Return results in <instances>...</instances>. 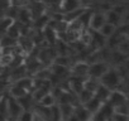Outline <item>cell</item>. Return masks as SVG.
<instances>
[{
	"label": "cell",
	"instance_id": "obj_1",
	"mask_svg": "<svg viewBox=\"0 0 129 121\" xmlns=\"http://www.w3.org/2000/svg\"><path fill=\"white\" fill-rule=\"evenodd\" d=\"M99 82H100V85L109 88L110 91H114L120 85V75H119V72H116L114 70H109L101 76Z\"/></svg>",
	"mask_w": 129,
	"mask_h": 121
},
{
	"label": "cell",
	"instance_id": "obj_2",
	"mask_svg": "<svg viewBox=\"0 0 129 121\" xmlns=\"http://www.w3.org/2000/svg\"><path fill=\"white\" fill-rule=\"evenodd\" d=\"M106 23L105 19V12H92L90 20H89V28L91 32H99L101 27Z\"/></svg>",
	"mask_w": 129,
	"mask_h": 121
},
{
	"label": "cell",
	"instance_id": "obj_3",
	"mask_svg": "<svg viewBox=\"0 0 129 121\" xmlns=\"http://www.w3.org/2000/svg\"><path fill=\"white\" fill-rule=\"evenodd\" d=\"M109 65L106 62H94L92 65L89 66V72H87V76L90 78H95V80H100L101 76L109 71Z\"/></svg>",
	"mask_w": 129,
	"mask_h": 121
},
{
	"label": "cell",
	"instance_id": "obj_4",
	"mask_svg": "<svg viewBox=\"0 0 129 121\" xmlns=\"http://www.w3.org/2000/svg\"><path fill=\"white\" fill-rule=\"evenodd\" d=\"M27 10L29 12V14H30V18H32V22L34 20V19H37V18H39L41 15H43L47 10H46V7H44V4H43V2H33V3H29L27 7Z\"/></svg>",
	"mask_w": 129,
	"mask_h": 121
},
{
	"label": "cell",
	"instance_id": "obj_5",
	"mask_svg": "<svg viewBox=\"0 0 129 121\" xmlns=\"http://www.w3.org/2000/svg\"><path fill=\"white\" fill-rule=\"evenodd\" d=\"M126 103V96L121 91H111L109 98H108V105L113 108Z\"/></svg>",
	"mask_w": 129,
	"mask_h": 121
},
{
	"label": "cell",
	"instance_id": "obj_6",
	"mask_svg": "<svg viewBox=\"0 0 129 121\" xmlns=\"http://www.w3.org/2000/svg\"><path fill=\"white\" fill-rule=\"evenodd\" d=\"M82 7V3L80 0H62L61 4V14H67L70 12H74Z\"/></svg>",
	"mask_w": 129,
	"mask_h": 121
},
{
	"label": "cell",
	"instance_id": "obj_7",
	"mask_svg": "<svg viewBox=\"0 0 129 121\" xmlns=\"http://www.w3.org/2000/svg\"><path fill=\"white\" fill-rule=\"evenodd\" d=\"M87 72H89V65H87L86 62H77V63L72 67V73H74L77 78L86 77V76H87Z\"/></svg>",
	"mask_w": 129,
	"mask_h": 121
},
{
	"label": "cell",
	"instance_id": "obj_8",
	"mask_svg": "<svg viewBox=\"0 0 129 121\" xmlns=\"http://www.w3.org/2000/svg\"><path fill=\"white\" fill-rule=\"evenodd\" d=\"M110 93H111V91L109 90V88H106V87H104L103 85H99L98 86V88L95 90V92H94V97H96L100 102H106L108 101V98H109V96H110Z\"/></svg>",
	"mask_w": 129,
	"mask_h": 121
},
{
	"label": "cell",
	"instance_id": "obj_9",
	"mask_svg": "<svg viewBox=\"0 0 129 121\" xmlns=\"http://www.w3.org/2000/svg\"><path fill=\"white\" fill-rule=\"evenodd\" d=\"M105 19H106V23H109V24H111L114 27H118V25L120 27L121 25V20H123V18L120 15H118L115 12H113L111 9L105 12Z\"/></svg>",
	"mask_w": 129,
	"mask_h": 121
},
{
	"label": "cell",
	"instance_id": "obj_10",
	"mask_svg": "<svg viewBox=\"0 0 129 121\" xmlns=\"http://www.w3.org/2000/svg\"><path fill=\"white\" fill-rule=\"evenodd\" d=\"M82 106H84V107H85V108L92 115V113H96V112L101 108L103 102H100L96 97H92L91 100H89V101H87L86 103H84Z\"/></svg>",
	"mask_w": 129,
	"mask_h": 121
},
{
	"label": "cell",
	"instance_id": "obj_11",
	"mask_svg": "<svg viewBox=\"0 0 129 121\" xmlns=\"http://www.w3.org/2000/svg\"><path fill=\"white\" fill-rule=\"evenodd\" d=\"M7 105H8V111H9V113H10L13 117H18V116L22 115L23 108L20 107V105L18 103L17 100H9V101L7 102Z\"/></svg>",
	"mask_w": 129,
	"mask_h": 121
},
{
	"label": "cell",
	"instance_id": "obj_12",
	"mask_svg": "<svg viewBox=\"0 0 129 121\" xmlns=\"http://www.w3.org/2000/svg\"><path fill=\"white\" fill-rule=\"evenodd\" d=\"M74 116H75L79 121H89L90 117H91V113H90L84 106H81V107L74 108Z\"/></svg>",
	"mask_w": 129,
	"mask_h": 121
},
{
	"label": "cell",
	"instance_id": "obj_13",
	"mask_svg": "<svg viewBox=\"0 0 129 121\" xmlns=\"http://www.w3.org/2000/svg\"><path fill=\"white\" fill-rule=\"evenodd\" d=\"M116 32V27H114V25H111V24H109V23H105L103 27H101V29L99 30V33L104 37V38H110L114 33Z\"/></svg>",
	"mask_w": 129,
	"mask_h": 121
},
{
	"label": "cell",
	"instance_id": "obj_14",
	"mask_svg": "<svg viewBox=\"0 0 129 121\" xmlns=\"http://www.w3.org/2000/svg\"><path fill=\"white\" fill-rule=\"evenodd\" d=\"M25 73H27L25 67H20V66H19V67L14 68V71L12 72L10 78H12L13 81H20V80H23V78H24Z\"/></svg>",
	"mask_w": 129,
	"mask_h": 121
},
{
	"label": "cell",
	"instance_id": "obj_15",
	"mask_svg": "<svg viewBox=\"0 0 129 121\" xmlns=\"http://www.w3.org/2000/svg\"><path fill=\"white\" fill-rule=\"evenodd\" d=\"M39 103L43 107H52L53 105H56V98H54V96L52 93H47L46 96H43L39 100Z\"/></svg>",
	"mask_w": 129,
	"mask_h": 121
},
{
	"label": "cell",
	"instance_id": "obj_16",
	"mask_svg": "<svg viewBox=\"0 0 129 121\" xmlns=\"http://www.w3.org/2000/svg\"><path fill=\"white\" fill-rule=\"evenodd\" d=\"M99 85H100L99 80H95V78H90L89 77V80L84 81V88L87 90V91H90V92H92V93L95 92V90L98 88Z\"/></svg>",
	"mask_w": 129,
	"mask_h": 121
},
{
	"label": "cell",
	"instance_id": "obj_17",
	"mask_svg": "<svg viewBox=\"0 0 129 121\" xmlns=\"http://www.w3.org/2000/svg\"><path fill=\"white\" fill-rule=\"evenodd\" d=\"M70 86H71V91H75L77 95L84 90V81L80 80V78H72L70 81Z\"/></svg>",
	"mask_w": 129,
	"mask_h": 121
},
{
	"label": "cell",
	"instance_id": "obj_18",
	"mask_svg": "<svg viewBox=\"0 0 129 121\" xmlns=\"http://www.w3.org/2000/svg\"><path fill=\"white\" fill-rule=\"evenodd\" d=\"M110 58H111V60H114V62L116 63V65H120V63H123L124 60L126 59V54H123V53H120L119 50H113L111 52V54H110Z\"/></svg>",
	"mask_w": 129,
	"mask_h": 121
},
{
	"label": "cell",
	"instance_id": "obj_19",
	"mask_svg": "<svg viewBox=\"0 0 129 121\" xmlns=\"http://www.w3.org/2000/svg\"><path fill=\"white\" fill-rule=\"evenodd\" d=\"M10 91H12V96L14 98H20V97H23V96L27 95V91L24 88H22L20 86H18V85H15Z\"/></svg>",
	"mask_w": 129,
	"mask_h": 121
},
{
	"label": "cell",
	"instance_id": "obj_20",
	"mask_svg": "<svg viewBox=\"0 0 129 121\" xmlns=\"http://www.w3.org/2000/svg\"><path fill=\"white\" fill-rule=\"evenodd\" d=\"M77 96H79V98H80L81 103L84 105V103H86V102H87L89 100H91V98L94 97V93L84 88V90H82V91H81V92H80V93L77 95Z\"/></svg>",
	"mask_w": 129,
	"mask_h": 121
},
{
	"label": "cell",
	"instance_id": "obj_21",
	"mask_svg": "<svg viewBox=\"0 0 129 121\" xmlns=\"http://www.w3.org/2000/svg\"><path fill=\"white\" fill-rule=\"evenodd\" d=\"M113 110H114V113L128 115V105H126V103H124V105H120V106H118V107H115V108H113Z\"/></svg>",
	"mask_w": 129,
	"mask_h": 121
},
{
	"label": "cell",
	"instance_id": "obj_22",
	"mask_svg": "<svg viewBox=\"0 0 129 121\" xmlns=\"http://www.w3.org/2000/svg\"><path fill=\"white\" fill-rule=\"evenodd\" d=\"M111 121H128V115H120V113H114L113 112Z\"/></svg>",
	"mask_w": 129,
	"mask_h": 121
},
{
	"label": "cell",
	"instance_id": "obj_23",
	"mask_svg": "<svg viewBox=\"0 0 129 121\" xmlns=\"http://www.w3.org/2000/svg\"><path fill=\"white\" fill-rule=\"evenodd\" d=\"M32 118H33V113H30V112H24V113H22L20 121H32Z\"/></svg>",
	"mask_w": 129,
	"mask_h": 121
},
{
	"label": "cell",
	"instance_id": "obj_24",
	"mask_svg": "<svg viewBox=\"0 0 129 121\" xmlns=\"http://www.w3.org/2000/svg\"><path fill=\"white\" fill-rule=\"evenodd\" d=\"M7 87V82L5 81H0V91H3Z\"/></svg>",
	"mask_w": 129,
	"mask_h": 121
},
{
	"label": "cell",
	"instance_id": "obj_25",
	"mask_svg": "<svg viewBox=\"0 0 129 121\" xmlns=\"http://www.w3.org/2000/svg\"><path fill=\"white\" fill-rule=\"evenodd\" d=\"M0 55H2V48H0Z\"/></svg>",
	"mask_w": 129,
	"mask_h": 121
},
{
	"label": "cell",
	"instance_id": "obj_26",
	"mask_svg": "<svg viewBox=\"0 0 129 121\" xmlns=\"http://www.w3.org/2000/svg\"><path fill=\"white\" fill-rule=\"evenodd\" d=\"M80 2H81V3H84V2H85V0H80Z\"/></svg>",
	"mask_w": 129,
	"mask_h": 121
},
{
	"label": "cell",
	"instance_id": "obj_27",
	"mask_svg": "<svg viewBox=\"0 0 129 121\" xmlns=\"http://www.w3.org/2000/svg\"><path fill=\"white\" fill-rule=\"evenodd\" d=\"M41 121H44V120H41Z\"/></svg>",
	"mask_w": 129,
	"mask_h": 121
},
{
	"label": "cell",
	"instance_id": "obj_28",
	"mask_svg": "<svg viewBox=\"0 0 129 121\" xmlns=\"http://www.w3.org/2000/svg\"><path fill=\"white\" fill-rule=\"evenodd\" d=\"M41 2H43V0H41Z\"/></svg>",
	"mask_w": 129,
	"mask_h": 121
}]
</instances>
